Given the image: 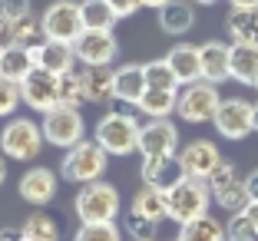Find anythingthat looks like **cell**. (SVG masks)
I'll return each mask as SVG.
<instances>
[{"mask_svg":"<svg viewBox=\"0 0 258 241\" xmlns=\"http://www.w3.org/2000/svg\"><path fill=\"white\" fill-rule=\"evenodd\" d=\"M43 129L40 122L27 119V116H10L7 126L0 129V152L14 162H33L43 149Z\"/></svg>","mask_w":258,"mask_h":241,"instance_id":"obj_4","label":"cell"},{"mask_svg":"<svg viewBox=\"0 0 258 241\" xmlns=\"http://www.w3.org/2000/svg\"><path fill=\"white\" fill-rule=\"evenodd\" d=\"M129 215L146 218V221H152V225H162V221L169 218L166 192L156 189V185H143V189L133 195V202H129Z\"/></svg>","mask_w":258,"mask_h":241,"instance_id":"obj_18","label":"cell"},{"mask_svg":"<svg viewBox=\"0 0 258 241\" xmlns=\"http://www.w3.org/2000/svg\"><path fill=\"white\" fill-rule=\"evenodd\" d=\"M143 73H146V86H152V90H179V79L169 69L166 56L156 63H143Z\"/></svg>","mask_w":258,"mask_h":241,"instance_id":"obj_32","label":"cell"},{"mask_svg":"<svg viewBox=\"0 0 258 241\" xmlns=\"http://www.w3.org/2000/svg\"><path fill=\"white\" fill-rule=\"evenodd\" d=\"M30 56H33V66L40 69H50V73L63 76L76 66V50L73 43H63V40H40V43H30Z\"/></svg>","mask_w":258,"mask_h":241,"instance_id":"obj_15","label":"cell"},{"mask_svg":"<svg viewBox=\"0 0 258 241\" xmlns=\"http://www.w3.org/2000/svg\"><path fill=\"white\" fill-rule=\"evenodd\" d=\"M245 189H248V195H251V202H258V169L245 179Z\"/></svg>","mask_w":258,"mask_h":241,"instance_id":"obj_42","label":"cell"},{"mask_svg":"<svg viewBox=\"0 0 258 241\" xmlns=\"http://www.w3.org/2000/svg\"><path fill=\"white\" fill-rule=\"evenodd\" d=\"M40 129H43V142L56 145V149H70V145L83 142L86 136V122L73 106H53L50 113H43Z\"/></svg>","mask_w":258,"mask_h":241,"instance_id":"obj_7","label":"cell"},{"mask_svg":"<svg viewBox=\"0 0 258 241\" xmlns=\"http://www.w3.org/2000/svg\"><path fill=\"white\" fill-rule=\"evenodd\" d=\"M0 14L7 20H17V17L30 14V0H0Z\"/></svg>","mask_w":258,"mask_h":241,"instance_id":"obj_40","label":"cell"},{"mask_svg":"<svg viewBox=\"0 0 258 241\" xmlns=\"http://www.w3.org/2000/svg\"><path fill=\"white\" fill-rule=\"evenodd\" d=\"M76 60L86 66H113L119 56V40L113 30H83L73 40Z\"/></svg>","mask_w":258,"mask_h":241,"instance_id":"obj_11","label":"cell"},{"mask_svg":"<svg viewBox=\"0 0 258 241\" xmlns=\"http://www.w3.org/2000/svg\"><path fill=\"white\" fill-rule=\"evenodd\" d=\"M126 231H129V238H133V241H139V238H156L159 225H152V221H146V218H136V215H129Z\"/></svg>","mask_w":258,"mask_h":241,"instance_id":"obj_38","label":"cell"},{"mask_svg":"<svg viewBox=\"0 0 258 241\" xmlns=\"http://www.w3.org/2000/svg\"><path fill=\"white\" fill-rule=\"evenodd\" d=\"M37 37H43V30H40V17L33 14V10L14 20V43H20V46H30Z\"/></svg>","mask_w":258,"mask_h":241,"instance_id":"obj_33","label":"cell"},{"mask_svg":"<svg viewBox=\"0 0 258 241\" xmlns=\"http://www.w3.org/2000/svg\"><path fill=\"white\" fill-rule=\"evenodd\" d=\"M182 179V166L175 155H159V158H143V185H156V189H172Z\"/></svg>","mask_w":258,"mask_h":241,"instance_id":"obj_23","label":"cell"},{"mask_svg":"<svg viewBox=\"0 0 258 241\" xmlns=\"http://www.w3.org/2000/svg\"><path fill=\"white\" fill-rule=\"evenodd\" d=\"M245 215H248V221L255 225V231H258V202H248V208H245Z\"/></svg>","mask_w":258,"mask_h":241,"instance_id":"obj_44","label":"cell"},{"mask_svg":"<svg viewBox=\"0 0 258 241\" xmlns=\"http://www.w3.org/2000/svg\"><path fill=\"white\" fill-rule=\"evenodd\" d=\"M20 241H33V238H23V234H20Z\"/></svg>","mask_w":258,"mask_h":241,"instance_id":"obj_51","label":"cell"},{"mask_svg":"<svg viewBox=\"0 0 258 241\" xmlns=\"http://www.w3.org/2000/svg\"><path fill=\"white\" fill-rule=\"evenodd\" d=\"M0 241H20V231H10L7 228V231H0Z\"/></svg>","mask_w":258,"mask_h":241,"instance_id":"obj_45","label":"cell"},{"mask_svg":"<svg viewBox=\"0 0 258 241\" xmlns=\"http://www.w3.org/2000/svg\"><path fill=\"white\" fill-rule=\"evenodd\" d=\"M175 241H179V238H175Z\"/></svg>","mask_w":258,"mask_h":241,"instance_id":"obj_53","label":"cell"},{"mask_svg":"<svg viewBox=\"0 0 258 241\" xmlns=\"http://www.w3.org/2000/svg\"><path fill=\"white\" fill-rule=\"evenodd\" d=\"M146 93V73L143 63H126V66L113 69V96L119 103H126L129 109L139 103V96Z\"/></svg>","mask_w":258,"mask_h":241,"instance_id":"obj_19","label":"cell"},{"mask_svg":"<svg viewBox=\"0 0 258 241\" xmlns=\"http://www.w3.org/2000/svg\"><path fill=\"white\" fill-rule=\"evenodd\" d=\"M33 69V56H30V46H20V43H10L0 50V76L10 79V83H23V76Z\"/></svg>","mask_w":258,"mask_h":241,"instance_id":"obj_24","label":"cell"},{"mask_svg":"<svg viewBox=\"0 0 258 241\" xmlns=\"http://www.w3.org/2000/svg\"><path fill=\"white\" fill-rule=\"evenodd\" d=\"M17 109H20V83H10L0 76V119L14 116Z\"/></svg>","mask_w":258,"mask_h":241,"instance_id":"obj_36","label":"cell"},{"mask_svg":"<svg viewBox=\"0 0 258 241\" xmlns=\"http://www.w3.org/2000/svg\"><path fill=\"white\" fill-rule=\"evenodd\" d=\"M219 103H222L219 86L209 83V79H196V83H189L182 93H179L175 116H179L182 122H192V126H199V122H212Z\"/></svg>","mask_w":258,"mask_h":241,"instance_id":"obj_6","label":"cell"},{"mask_svg":"<svg viewBox=\"0 0 258 241\" xmlns=\"http://www.w3.org/2000/svg\"><path fill=\"white\" fill-rule=\"evenodd\" d=\"M60 106H73V109H80V106H83L80 79H76V73H73V69L60 76Z\"/></svg>","mask_w":258,"mask_h":241,"instance_id":"obj_35","label":"cell"},{"mask_svg":"<svg viewBox=\"0 0 258 241\" xmlns=\"http://www.w3.org/2000/svg\"><path fill=\"white\" fill-rule=\"evenodd\" d=\"M139 129H143V122L133 113L109 109V113L99 116V122L93 126V139L103 145L106 155H129V152H136V145H139Z\"/></svg>","mask_w":258,"mask_h":241,"instance_id":"obj_1","label":"cell"},{"mask_svg":"<svg viewBox=\"0 0 258 241\" xmlns=\"http://www.w3.org/2000/svg\"><path fill=\"white\" fill-rule=\"evenodd\" d=\"M228 69L242 86L258 83V43H228Z\"/></svg>","mask_w":258,"mask_h":241,"instance_id":"obj_20","label":"cell"},{"mask_svg":"<svg viewBox=\"0 0 258 241\" xmlns=\"http://www.w3.org/2000/svg\"><path fill=\"white\" fill-rule=\"evenodd\" d=\"M56 185H60V179H56L53 169L33 166V169L23 172L17 192H20L23 202H30V205H50V202H53V195H56Z\"/></svg>","mask_w":258,"mask_h":241,"instance_id":"obj_16","label":"cell"},{"mask_svg":"<svg viewBox=\"0 0 258 241\" xmlns=\"http://www.w3.org/2000/svg\"><path fill=\"white\" fill-rule=\"evenodd\" d=\"M255 90H258V83H255Z\"/></svg>","mask_w":258,"mask_h":241,"instance_id":"obj_52","label":"cell"},{"mask_svg":"<svg viewBox=\"0 0 258 241\" xmlns=\"http://www.w3.org/2000/svg\"><path fill=\"white\" fill-rule=\"evenodd\" d=\"M232 10H258V0H228Z\"/></svg>","mask_w":258,"mask_h":241,"instance_id":"obj_43","label":"cell"},{"mask_svg":"<svg viewBox=\"0 0 258 241\" xmlns=\"http://www.w3.org/2000/svg\"><path fill=\"white\" fill-rule=\"evenodd\" d=\"M192 4H202V7H209V4H219V0H192Z\"/></svg>","mask_w":258,"mask_h":241,"instance_id":"obj_48","label":"cell"},{"mask_svg":"<svg viewBox=\"0 0 258 241\" xmlns=\"http://www.w3.org/2000/svg\"><path fill=\"white\" fill-rule=\"evenodd\" d=\"M235 179H242V175H238V169L232 166L228 158H222L219 166L209 172V179H205V182H209V189H212V192H219V189H225V185H232Z\"/></svg>","mask_w":258,"mask_h":241,"instance_id":"obj_37","label":"cell"},{"mask_svg":"<svg viewBox=\"0 0 258 241\" xmlns=\"http://www.w3.org/2000/svg\"><path fill=\"white\" fill-rule=\"evenodd\" d=\"M175 103H179V90H152V86H146L136 109L143 116H149V119H169L175 113Z\"/></svg>","mask_w":258,"mask_h":241,"instance_id":"obj_25","label":"cell"},{"mask_svg":"<svg viewBox=\"0 0 258 241\" xmlns=\"http://www.w3.org/2000/svg\"><path fill=\"white\" fill-rule=\"evenodd\" d=\"M136 152L143 158H159V155H175L179 152V129L172 119H149L139 129V145Z\"/></svg>","mask_w":258,"mask_h":241,"instance_id":"obj_12","label":"cell"},{"mask_svg":"<svg viewBox=\"0 0 258 241\" xmlns=\"http://www.w3.org/2000/svg\"><path fill=\"white\" fill-rule=\"evenodd\" d=\"M106 4L116 14V20H126V17H133V14L143 10V0H106Z\"/></svg>","mask_w":258,"mask_h":241,"instance_id":"obj_39","label":"cell"},{"mask_svg":"<svg viewBox=\"0 0 258 241\" xmlns=\"http://www.w3.org/2000/svg\"><path fill=\"white\" fill-rule=\"evenodd\" d=\"M255 132H258V103H255Z\"/></svg>","mask_w":258,"mask_h":241,"instance_id":"obj_49","label":"cell"},{"mask_svg":"<svg viewBox=\"0 0 258 241\" xmlns=\"http://www.w3.org/2000/svg\"><path fill=\"white\" fill-rule=\"evenodd\" d=\"M212 198L219 202L222 211H228V215H238V211H245V208H248V202H251L248 189H245V179H235L232 185L212 192Z\"/></svg>","mask_w":258,"mask_h":241,"instance_id":"obj_29","label":"cell"},{"mask_svg":"<svg viewBox=\"0 0 258 241\" xmlns=\"http://www.w3.org/2000/svg\"><path fill=\"white\" fill-rule=\"evenodd\" d=\"M209 198H212V189L205 179H192V175H182L172 189H166V202H169V218L185 225V221L199 218L209 211Z\"/></svg>","mask_w":258,"mask_h":241,"instance_id":"obj_5","label":"cell"},{"mask_svg":"<svg viewBox=\"0 0 258 241\" xmlns=\"http://www.w3.org/2000/svg\"><path fill=\"white\" fill-rule=\"evenodd\" d=\"M225 241H228V238H225Z\"/></svg>","mask_w":258,"mask_h":241,"instance_id":"obj_54","label":"cell"},{"mask_svg":"<svg viewBox=\"0 0 258 241\" xmlns=\"http://www.w3.org/2000/svg\"><path fill=\"white\" fill-rule=\"evenodd\" d=\"M169 69L175 73L179 86H189L196 79H202V66H199V46L196 43H175L172 50L166 53Z\"/></svg>","mask_w":258,"mask_h":241,"instance_id":"obj_21","label":"cell"},{"mask_svg":"<svg viewBox=\"0 0 258 241\" xmlns=\"http://www.w3.org/2000/svg\"><path fill=\"white\" fill-rule=\"evenodd\" d=\"M232 43H258V10H232L225 20Z\"/></svg>","mask_w":258,"mask_h":241,"instance_id":"obj_27","label":"cell"},{"mask_svg":"<svg viewBox=\"0 0 258 241\" xmlns=\"http://www.w3.org/2000/svg\"><path fill=\"white\" fill-rule=\"evenodd\" d=\"M109 166V155L103 152V145L96 139L90 142H76L70 149H63V158H60V175L73 185H90V182H99L103 172Z\"/></svg>","mask_w":258,"mask_h":241,"instance_id":"obj_2","label":"cell"},{"mask_svg":"<svg viewBox=\"0 0 258 241\" xmlns=\"http://www.w3.org/2000/svg\"><path fill=\"white\" fill-rule=\"evenodd\" d=\"M20 234H23V238H33V241H60V228H56V221L50 218V215H43V211H33L30 218H23Z\"/></svg>","mask_w":258,"mask_h":241,"instance_id":"obj_30","label":"cell"},{"mask_svg":"<svg viewBox=\"0 0 258 241\" xmlns=\"http://www.w3.org/2000/svg\"><path fill=\"white\" fill-rule=\"evenodd\" d=\"M159 27L169 37H185L196 27V4L192 0H169L159 7Z\"/></svg>","mask_w":258,"mask_h":241,"instance_id":"obj_22","label":"cell"},{"mask_svg":"<svg viewBox=\"0 0 258 241\" xmlns=\"http://www.w3.org/2000/svg\"><path fill=\"white\" fill-rule=\"evenodd\" d=\"M40 30H43L46 40L73 43V40L86 30L80 4H76V0H53V4H46V10L40 14Z\"/></svg>","mask_w":258,"mask_h":241,"instance_id":"obj_9","label":"cell"},{"mask_svg":"<svg viewBox=\"0 0 258 241\" xmlns=\"http://www.w3.org/2000/svg\"><path fill=\"white\" fill-rule=\"evenodd\" d=\"M76 79H80V93H83V103L103 106L113 103V66H86V63H76L73 66Z\"/></svg>","mask_w":258,"mask_h":241,"instance_id":"obj_13","label":"cell"},{"mask_svg":"<svg viewBox=\"0 0 258 241\" xmlns=\"http://www.w3.org/2000/svg\"><path fill=\"white\" fill-rule=\"evenodd\" d=\"M4 182H7V162L0 158V185H4Z\"/></svg>","mask_w":258,"mask_h":241,"instance_id":"obj_47","label":"cell"},{"mask_svg":"<svg viewBox=\"0 0 258 241\" xmlns=\"http://www.w3.org/2000/svg\"><path fill=\"white\" fill-rule=\"evenodd\" d=\"M179 241H225V225L205 211L199 218L179 225Z\"/></svg>","mask_w":258,"mask_h":241,"instance_id":"obj_26","label":"cell"},{"mask_svg":"<svg viewBox=\"0 0 258 241\" xmlns=\"http://www.w3.org/2000/svg\"><path fill=\"white\" fill-rule=\"evenodd\" d=\"M175 158H179V166H182V175L209 179V172L222 162V152H219V145L209 142V139H192L182 152H175Z\"/></svg>","mask_w":258,"mask_h":241,"instance_id":"obj_14","label":"cell"},{"mask_svg":"<svg viewBox=\"0 0 258 241\" xmlns=\"http://www.w3.org/2000/svg\"><path fill=\"white\" fill-rule=\"evenodd\" d=\"M162 4H169V0H143V7H152V10H159Z\"/></svg>","mask_w":258,"mask_h":241,"instance_id":"obj_46","label":"cell"},{"mask_svg":"<svg viewBox=\"0 0 258 241\" xmlns=\"http://www.w3.org/2000/svg\"><path fill=\"white\" fill-rule=\"evenodd\" d=\"M225 238L228 241H255L258 231H255V225L248 221V215H245V211H238V215H228V221H225Z\"/></svg>","mask_w":258,"mask_h":241,"instance_id":"obj_34","label":"cell"},{"mask_svg":"<svg viewBox=\"0 0 258 241\" xmlns=\"http://www.w3.org/2000/svg\"><path fill=\"white\" fill-rule=\"evenodd\" d=\"M80 14H83L86 30H113L116 27V14L109 10L106 0H83L80 4Z\"/></svg>","mask_w":258,"mask_h":241,"instance_id":"obj_28","label":"cell"},{"mask_svg":"<svg viewBox=\"0 0 258 241\" xmlns=\"http://www.w3.org/2000/svg\"><path fill=\"white\" fill-rule=\"evenodd\" d=\"M139 241H156V238H139Z\"/></svg>","mask_w":258,"mask_h":241,"instance_id":"obj_50","label":"cell"},{"mask_svg":"<svg viewBox=\"0 0 258 241\" xmlns=\"http://www.w3.org/2000/svg\"><path fill=\"white\" fill-rule=\"evenodd\" d=\"M73 241H122V228L116 221H90L76 228Z\"/></svg>","mask_w":258,"mask_h":241,"instance_id":"obj_31","label":"cell"},{"mask_svg":"<svg viewBox=\"0 0 258 241\" xmlns=\"http://www.w3.org/2000/svg\"><path fill=\"white\" fill-rule=\"evenodd\" d=\"M212 126L228 142H238V139L251 136V132H255V103H248L245 96L222 99L215 116H212Z\"/></svg>","mask_w":258,"mask_h":241,"instance_id":"obj_8","label":"cell"},{"mask_svg":"<svg viewBox=\"0 0 258 241\" xmlns=\"http://www.w3.org/2000/svg\"><path fill=\"white\" fill-rule=\"evenodd\" d=\"M76 218L80 225H90V221H116L122 211V198H119V189L109 185V182H90V185H80L76 192Z\"/></svg>","mask_w":258,"mask_h":241,"instance_id":"obj_3","label":"cell"},{"mask_svg":"<svg viewBox=\"0 0 258 241\" xmlns=\"http://www.w3.org/2000/svg\"><path fill=\"white\" fill-rule=\"evenodd\" d=\"M10 43H14V20H7V17L0 14V50Z\"/></svg>","mask_w":258,"mask_h":241,"instance_id":"obj_41","label":"cell"},{"mask_svg":"<svg viewBox=\"0 0 258 241\" xmlns=\"http://www.w3.org/2000/svg\"><path fill=\"white\" fill-rule=\"evenodd\" d=\"M20 103L30 106L33 113H40V116L50 113L53 106H60V76L50 73V69L33 66L20 83Z\"/></svg>","mask_w":258,"mask_h":241,"instance_id":"obj_10","label":"cell"},{"mask_svg":"<svg viewBox=\"0 0 258 241\" xmlns=\"http://www.w3.org/2000/svg\"><path fill=\"white\" fill-rule=\"evenodd\" d=\"M199 66H202V79H209L215 86L232 79V69H228V43H222V40L199 43Z\"/></svg>","mask_w":258,"mask_h":241,"instance_id":"obj_17","label":"cell"}]
</instances>
